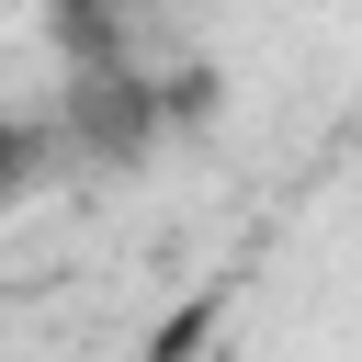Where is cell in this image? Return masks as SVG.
I'll use <instances>...</instances> for the list:
<instances>
[{
  "mask_svg": "<svg viewBox=\"0 0 362 362\" xmlns=\"http://www.w3.org/2000/svg\"><path fill=\"white\" fill-rule=\"evenodd\" d=\"M23 181H34V136H23V124H0V204H11Z\"/></svg>",
  "mask_w": 362,
  "mask_h": 362,
  "instance_id": "obj_1",
  "label": "cell"
},
{
  "mask_svg": "<svg viewBox=\"0 0 362 362\" xmlns=\"http://www.w3.org/2000/svg\"><path fill=\"white\" fill-rule=\"evenodd\" d=\"M57 11H113V0H57Z\"/></svg>",
  "mask_w": 362,
  "mask_h": 362,
  "instance_id": "obj_2",
  "label": "cell"
}]
</instances>
